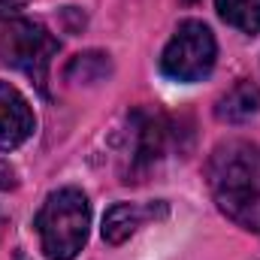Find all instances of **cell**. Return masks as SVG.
I'll return each instance as SVG.
<instances>
[{
  "instance_id": "cell-8",
  "label": "cell",
  "mask_w": 260,
  "mask_h": 260,
  "mask_svg": "<svg viewBox=\"0 0 260 260\" xmlns=\"http://www.w3.org/2000/svg\"><path fill=\"white\" fill-rule=\"evenodd\" d=\"M215 9L230 27L242 34L260 30V0H215Z\"/></svg>"
},
{
  "instance_id": "cell-3",
  "label": "cell",
  "mask_w": 260,
  "mask_h": 260,
  "mask_svg": "<svg viewBox=\"0 0 260 260\" xmlns=\"http://www.w3.org/2000/svg\"><path fill=\"white\" fill-rule=\"evenodd\" d=\"M55 55L58 40L43 24H34L27 18H0V61L27 73L43 91Z\"/></svg>"
},
{
  "instance_id": "cell-11",
  "label": "cell",
  "mask_w": 260,
  "mask_h": 260,
  "mask_svg": "<svg viewBox=\"0 0 260 260\" xmlns=\"http://www.w3.org/2000/svg\"><path fill=\"white\" fill-rule=\"evenodd\" d=\"M15 3H21V0H0V9H9V6H15Z\"/></svg>"
},
{
  "instance_id": "cell-7",
  "label": "cell",
  "mask_w": 260,
  "mask_h": 260,
  "mask_svg": "<svg viewBox=\"0 0 260 260\" xmlns=\"http://www.w3.org/2000/svg\"><path fill=\"white\" fill-rule=\"evenodd\" d=\"M142 218H145V212L139 206H133V203H115L106 212V218H103V239L109 245H121L124 239H130L136 233V227L142 224Z\"/></svg>"
},
{
  "instance_id": "cell-9",
  "label": "cell",
  "mask_w": 260,
  "mask_h": 260,
  "mask_svg": "<svg viewBox=\"0 0 260 260\" xmlns=\"http://www.w3.org/2000/svg\"><path fill=\"white\" fill-rule=\"evenodd\" d=\"M103 76H109V55H103V52L76 55L67 67V79H73V82H100Z\"/></svg>"
},
{
  "instance_id": "cell-5",
  "label": "cell",
  "mask_w": 260,
  "mask_h": 260,
  "mask_svg": "<svg viewBox=\"0 0 260 260\" xmlns=\"http://www.w3.org/2000/svg\"><path fill=\"white\" fill-rule=\"evenodd\" d=\"M37 127V118L24 100V94L9 85V82H0V148L9 151V148H18Z\"/></svg>"
},
{
  "instance_id": "cell-1",
  "label": "cell",
  "mask_w": 260,
  "mask_h": 260,
  "mask_svg": "<svg viewBox=\"0 0 260 260\" xmlns=\"http://www.w3.org/2000/svg\"><path fill=\"white\" fill-rule=\"evenodd\" d=\"M209 185L227 218L260 230V145L239 139L218 145L209 160Z\"/></svg>"
},
{
  "instance_id": "cell-2",
  "label": "cell",
  "mask_w": 260,
  "mask_h": 260,
  "mask_svg": "<svg viewBox=\"0 0 260 260\" xmlns=\"http://www.w3.org/2000/svg\"><path fill=\"white\" fill-rule=\"evenodd\" d=\"M88 224H91V203L79 188H61L49 194L37 215V233L46 257L73 260L88 239Z\"/></svg>"
},
{
  "instance_id": "cell-10",
  "label": "cell",
  "mask_w": 260,
  "mask_h": 260,
  "mask_svg": "<svg viewBox=\"0 0 260 260\" xmlns=\"http://www.w3.org/2000/svg\"><path fill=\"white\" fill-rule=\"evenodd\" d=\"M0 188H15V170L0 160Z\"/></svg>"
},
{
  "instance_id": "cell-6",
  "label": "cell",
  "mask_w": 260,
  "mask_h": 260,
  "mask_svg": "<svg viewBox=\"0 0 260 260\" xmlns=\"http://www.w3.org/2000/svg\"><path fill=\"white\" fill-rule=\"evenodd\" d=\"M260 112V88L254 82H239L233 85L215 106V115L227 124H242Z\"/></svg>"
},
{
  "instance_id": "cell-4",
  "label": "cell",
  "mask_w": 260,
  "mask_h": 260,
  "mask_svg": "<svg viewBox=\"0 0 260 260\" xmlns=\"http://www.w3.org/2000/svg\"><path fill=\"white\" fill-rule=\"evenodd\" d=\"M215 37L203 21H182L176 27V34L170 37L164 55H160V70L164 76L176 79V82H197L203 76L212 73L215 67Z\"/></svg>"
}]
</instances>
